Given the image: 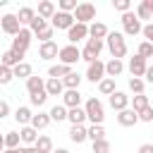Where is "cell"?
Instances as JSON below:
<instances>
[{"mask_svg": "<svg viewBox=\"0 0 153 153\" xmlns=\"http://www.w3.org/2000/svg\"><path fill=\"white\" fill-rule=\"evenodd\" d=\"M96 12H98V10H96V5H93V2H79V5H76V10H74V22H76V24H86V26H88V24H93V22H96Z\"/></svg>", "mask_w": 153, "mask_h": 153, "instance_id": "cell-4", "label": "cell"}, {"mask_svg": "<svg viewBox=\"0 0 153 153\" xmlns=\"http://www.w3.org/2000/svg\"><path fill=\"white\" fill-rule=\"evenodd\" d=\"M12 79H14V72H12L10 67L0 65V86H7V84H12Z\"/></svg>", "mask_w": 153, "mask_h": 153, "instance_id": "cell-42", "label": "cell"}, {"mask_svg": "<svg viewBox=\"0 0 153 153\" xmlns=\"http://www.w3.org/2000/svg\"><path fill=\"white\" fill-rule=\"evenodd\" d=\"M136 153H153V143H141Z\"/></svg>", "mask_w": 153, "mask_h": 153, "instance_id": "cell-52", "label": "cell"}, {"mask_svg": "<svg viewBox=\"0 0 153 153\" xmlns=\"http://www.w3.org/2000/svg\"><path fill=\"white\" fill-rule=\"evenodd\" d=\"M84 79L91 81V84H100V81L105 79V62H103V60L91 62L88 69H86V74H84Z\"/></svg>", "mask_w": 153, "mask_h": 153, "instance_id": "cell-10", "label": "cell"}, {"mask_svg": "<svg viewBox=\"0 0 153 153\" xmlns=\"http://www.w3.org/2000/svg\"><path fill=\"white\" fill-rule=\"evenodd\" d=\"M60 55V45L55 41H48V43H41L38 45V57L41 60H55Z\"/></svg>", "mask_w": 153, "mask_h": 153, "instance_id": "cell-14", "label": "cell"}, {"mask_svg": "<svg viewBox=\"0 0 153 153\" xmlns=\"http://www.w3.org/2000/svg\"><path fill=\"white\" fill-rule=\"evenodd\" d=\"M115 91H117V88H115V79H110V76H105V79L98 84V93H100V96H108V98H110Z\"/></svg>", "mask_w": 153, "mask_h": 153, "instance_id": "cell-35", "label": "cell"}, {"mask_svg": "<svg viewBox=\"0 0 153 153\" xmlns=\"http://www.w3.org/2000/svg\"><path fill=\"white\" fill-rule=\"evenodd\" d=\"M67 112H69V110H67V108H65L62 103H60V105H53V108L48 110V115H50V120H53V122H57V124L67 120Z\"/></svg>", "mask_w": 153, "mask_h": 153, "instance_id": "cell-30", "label": "cell"}, {"mask_svg": "<svg viewBox=\"0 0 153 153\" xmlns=\"http://www.w3.org/2000/svg\"><path fill=\"white\" fill-rule=\"evenodd\" d=\"M129 103H131V96H127L124 91H115V93L108 98V105H110L115 112H122V110H127V108H129Z\"/></svg>", "mask_w": 153, "mask_h": 153, "instance_id": "cell-12", "label": "cell"}, {"mask_svg": "<svg viewBox=\"0 0 153 153\" xmlns=\"http://www.w3.org/2000/svg\"><path fill=\"white\" fill-rule=\"evenodd\" d=\"M10 115V103L7 100H0V120H5Z\"/></svg>", "mask_w": 153, "mask_h": 153, "instance_id": "cell-50", "label": "cell"}, {"mask_svg": "<svg viewBox=\"0 0 153 153\" xmlns=\"http://www.w3.org/2000/svg\"><path fill=\"white\" fill-rule=\"evenodd\" d=\"M81 93H79V88H69V91H65L62 93V105L67 108V110H72V108H81Z\"/></svg>", "mask_w": 153, "mask_h": 153, "instance_id": "cell-15", "label": "cell"}, {"mask_svg": "<svg viewBox=\"0 0 153 153\" xmlns=\"http://www.w3.org/2000/svg\"><path fill=\"white\" fill-rule=\"evenodd\" d=\"M112 7H115V12H120V14L131 12V2H129V0H112Z\"/></svg>", "mask_w": 153, "mask_h": 153, "instance_id": "cell-44", "label": "cell"}, {"mask_svg": "<svg viewBox=\"0 0 153 153\" xmlns=\"http://www.w3.org/2000/svg\"><path fill=\"white\" fill-rule=\"evenodd\" d=\"M14 120H17L22 127H29V124H31V120H33L31 108H29V105H19V108L14 110Z\"/></svg>", "mask_w": 153, "mask_h": 153, "instance_id": "cell-24", "label": "cell"}, {"mask_svg": "<svg viewBox=\"0 0 153 153\" xmlns=\"http://www.w3.org/2000/svg\"><path fill=\"white\" fill-rule=\"evenodd\" d=\"M110 141L108 139H100V141H93V153H110Z\"/></svg>", "mask_w": 153, "mask_h": 153, "instance_id": "cell-46", "label": "cell"}, {"mask_svg": "<svg viewBox=\"0 0 153 153\" xmlns=\"http://www.w3.org/2000/svg\"><path fill=\"white\" fill-rule=\"evenodd\" d=\"M24 62V57L22 55H17L12 48H7V50H2V62L0 65H5V67H10V69H14L17 65H22Z\"/></svg>", "mask_w": 153, "mask_h": 153, "instance_id": "cell-23", "label": "cell"}, {"mask_svg": "<svg viewBox=\"0 0 153 153\" xmlns=\"http://www.w3.org/2000/svg\"><path fill=\"white\" fill-rule=\"evenodd\" d=\"M19 143H22L19 131H7V134H5V148H22Z\"/></svg>", "mask_w": 153, "mask_h": 153, "instance_id": "cell-38", "label": "cell"}, {"mask_svg": "<svg viewBox=\"0 0 153 153\" xmlns=\"http://www.w3.org/2000/svg\"><path fill=\"white\" fill-rule=\"evenodd\" d=\"M26 91H29V96H36V93H43L45 91V79L43 76H29L26 79Z\"/></svg>", "mask_w": 153, "mask_h": 153, "instance_id": "cell-21", "label": "cell"}, {"mask_svg": "<svg viewBox=\"0 0 153 153\" xmlns=\"http://www.w3.org/2000/svg\"><path fill=\"white\" fill-rule=\"evenodd\" d=\"M45 100H48V93H45V91H43V93H36V96H29V103H31L33 108H43Z\"/></svg>", "mask_w": 153, "mask_h": 153, "instance_id": "cell-45", "label": "cell"}, {"mask_svg": "<svg viewBox=\"0 0 153 153\" xmlns=\"http://www.w3.org/2000/svg\"><path fill=\"white\" fill-rule=\"evenodd\" d=\"M17 19H19V24H22L24 29H29V26H31V22L36 19V10H33V7H29V5H24V7H19Z\"/></svg>", "mask_w": 153, "mask_h": 153, "instance_id": "cell-18", "label": "cell"}, {"mask_svg": "<svg viewBox=\"0 0 153 153\" xmlns=\"http://www.w3.org/2000/svg\"><path fill=\"white\" fill-rule=\"evenodd\" d=\"M129 91H131L134 96L143 93V91H146V81H143V79H136V76H131V79H129Z\"/></svg>", "mask_w": 153, "mask_h": 153, "instance_id": "cell-40", "label": "cell"}, {"mask_svg": "<svg viewBox=\"0 0 153 153\" xmlns=\"http://www.w3.org/2000/svg\"><path fill=\"white\" fill-rule=\"evenodd\" d=\"M84 110H86V117H88L91 124H103V120H105V105H103L100 98L91 96V98L84 103Z\"/></svg>", "mask_w": 153, "mask_h": 153, "instance_id": "cell-2", "label": "cell"}, {"mask_svg": "<svg viewBox=\"0 0 153 153\" xmlns=\"http://www.w3.org/2000/svg\"><path fill=\"white\" fill-rule=\"evenodd\" d=\"M0 29H2V31H5L7 36H12V38H14V36H17V33H19V31H22L24 26L19 24L17 14L7 12V14H2V17H0Z\"/></svg>", "mask_w": 153, "mask_h": 153, "instance_id": "cell-9", "label": "cell"}, {"mask_svg": "<svg viewBox=\"0 0 153 153\" xmlns=\"http://www.w3.org/2000/svg\"><path fill=\"white\" fill-rule=\"evenodd\" d=\"M0 62H2V50H0Z\"/></svg>", "mask_w": 153, "mask_h": 153, "instance_id": "cell-57", "label": "cell"}, {"mask_svg": "<svg viewBox=\"0 0 153 153\" xmlns=\"http://www.w3.org/2000/svg\"><path fill=\"white\" fill-rule=\"evenodd\" d=\"M12 72H14V79H24V81H26L29 76H33V69H31V65H29L26 60H24L22 65H17Z\"/></svg>", "mask_w": 153, "mask_h": 153, "instance_id": "cell-32", "label": "cell"}, {"mask_svg": "<svg viewBox=\"0 0 153 153\" xmlns=\"http://www.w3.org/2000/svg\"><path fill=\"white\" fill-rule=\"evenodd\" d=\"M108 33H110V29H108L103 22H93V24H88V38L105 41V38H108Z\"/></svg>", "mask_w": 153, "mask_h": 153, "instance_id": "cell-19", "label": "cell"}, {"mask_svg": "<svg viewBox=\"0 0 153 153\" xmlns=\"http://www.w3.org/2000/svg\"><path fill=\"white\" fill-rule=\"evenodd\" d=\"M72 72H74L72 67H67V65H60V62H57V65H50V67H48V79H65V76H67V74H72Z\"/></svg>", "mask_w": 153, "mask_h": 153, "instance_id": "cell-26", "label": "cell"}, {"mask_svg": "<svg viewBox=\"0 0 153 153\" xmlns=\"http://www.w3.org/2000/svg\"><path fill=\"white\" fill-rule=\"evenodd\" d=\"M127 69H129V74H131V76H136V79H143V76H146V69H148V60H143V57L134 55V57H129V62H127Z\"/></svg>", "mask_w": 153, "mask_h": 153, "instance_id": "cell-11", "label": "cell"}, {"mask_svg": "<svg viewBox=\"0 0 153 153\" xmlns=\"http://www.w3.org/2000/svg\"><path fill=\"white\" fill-rule=\"evenodd\" d=\"M134 14L143 22V19H153V0H141L134 10Z\"/></svg>", "mask_w": 153, "mask_h": 153, "instance_id": "cell-25", "label": "cell"}, {"mask_svg": "<svg viewBox=\"0 0 153 153\" xmlns=\"http://www.w3.org/2000/svg\"><path fill=\"white\" fill-rule=\"evenodd\" d=\"M48 26H50V22H48V19H41V17L36 14V19L31 22V26H29V29H31V33L36 36V33H41V31H43V29H48Z\"/></svg>", "mask_w": 153, "mask_h": 153, "instance_id": "cell-39", "label": "cell"}, {"mask_svg": "<svg viewBox=\"0 0 153 153\" xmlns=\"http://www.w3.org/2000/svg\"><path fill=\"white\" fill-rule=\"evenodd\" d=\"M100 139H105V127L103 124H91L88 127V141L93 143V141H100Z\"/></svg>", "mask_w": 153, "mask_h": 153, "instance_id": "cell-37", "label": "cell"}, {"mask_svg": "<svg viewBox=\"0 0 153 153\" xmlns=\"http://www.w3.org/2000/svg\"><path fill=\"white\" fill-rule=\"evenodd\" d=\"M86 139H88V127H84V124H74V127L69 129V141H72V143L79 146V143H84Z\"/></svg>", "mask_w": 153, "mask_h": 153, "instance_id": "cell-22", "label": "cell"}, {"mask_svg": "<svg viewBox=\"0 0 153 153\" xmlns=\"http://www.w3.org/2000/svg\"><path fill=\"white\" fill-rule=\"evenodd\" d=\"M53 120H50V115L48 112H41L38 110V115H33V120H31V127L36 129V131H41V129H45L48 124H50Z\"/></svg>", "mask_w": 153, "mask_h": 153, "instance_id": "cell-31", "label": "cell"}, {"mask_svg": "<svg viewBox=\"0 0 153 153\" xmlns=\"http://www.w3.org/2000/svg\"><path fill=\"white\" fill-rule=\"evenodd\" d=\"M105 48L110 50L112 60H122V57H127V53H129V48H127V38H124L122 31H110L108 38H105Z\"/></svg>", "mask_w": 153, "mask_h": 153, "instance_id": "cell-1", "label": "cell"}, {"mask_svg": "<svg viewBox=\"0 0 153 153\" xmlns=\"http://www.w3.org/2000/svg\"><path fill=\"white\" fill-rule=\"evenodd\" d=\"M139 122H153V108H151V105L139 112Z\"/></svg>", "mask_w": 153, "mask_h": 153, "instance_id": "cell-48", "label": "cell"}, {"mask_svg": "<svg viewBox=\"0 0 153 153\" xmlns=\"http://www.w3.org/2000/svg\"><path fill=\"white\" fill-rule=\"evenodd\" d=\"M76 5H79L76 0H60V2H57V10H60V12H69V14H74Z\"/></svg>", "mask_w": 153, "mask_h": 153, "instance_id": "cell-43", "label": "cell"}, {"mask_svg": "<svg viewBox=\"0 0 153 153\" xmlns=\"http://www.w3.org/2000/svg\"><path fill=\"white\" fill-rule=\"evenodd\" d=\"M148 105H151V103H148V96H146V93L134 96V98H131V103H129V108H131L134 112H141V110H143V108H148Z\"/></svg>", "mask_w": 153, "mask_h": 153, "instance_id": "cell-36", "label": "cell"}, {"mask_svg": "<svg viewBox=\"0 0 153 153\" xmlns=\"http://www.w3.org/2000/svg\"><path fill=\"white\" fill-rule=\"evenodd\" d=\"M143 81H146V84H153V65H148V69H146V76H143Z\"/></svg>", "mask_w": 153, "mask_h": 153, "instance_id": "cell-51", "label": "cell"}, {"mask_svg": "<svg viewBox=\"0 0 153 153\" xmlns=\"http://www.w3.org/2000/svg\"><path fill=\"white\" fill-rule=\"evenodd\" d=\"M2 153H22V148H5Z\"/></svg>", "mask_w": 153, "mask_h": 153, "instance_id": "cell-54", "label": "cell"}, {"mask_svg": "<svg viewBox=\"0 0 153 153\" xmlns=\"http://www.w3.org/2000/svg\"><path fill=\"white\" fill-rule=\"evenodd\" d=\"M103 48H105V41H98V38H86V45L81 48V60L84 62H96L98 57H100V53H103Z\"/></svg>", "mask_w": 153, "mask_h": 153, "instance_id": "cell-3", "label": "cell"}, {"mask_svg": "<svg viewBox=\"0 0 153 153\" xmlns=\"http://www.w3.org/2000/svg\"><path fill=\"white\" fill-rule=\"evenodd\" d=\"M5 151V134H0V153Z\"/></svg>", "mask_w": 153, "mask_h": 153, "instance_id": "cell-55", "label": "cell"}, {"mask_svg": "<svg viewBox=\"0 0 153 153\" xmlns=\"http://www.w3.org/2000/svg\"><path fill=\"white\" fill-rule=\"evenodd\" d=\"M141 33H143V41H148V43L153 45V22H151V24H143V31H141Z\"/></svg>", "mask_w": 153, "mask_h": 153, "instance_id": "cell-49", "label": "cell"}, {"mask_svg": "<svg viewBox=\"0 0 153 153\" xmlns=\"http://www.w3.org/2000/svg\"><path fill=\"white\" fill-rule=\"evenodd\" d=\"M45 93L48 96H62L65 93L62 79H45Z\"/></svg>", "mask_w": 153, "mask_h": 153, "instance_id": "cell-28", "label": "cell"}, {"mask_svg": "<svg viewBox=\"0 0 153 153\" xmlns=\"http://www.w3.org/2000/svg\"><path fill=\"white\" fill-rule=\"evenodd\" d=\"M88 38V26L86 24H74L69 31H67V41L72 43V45H76L79 41H86Z\"/></svg>", "mask_w": 153, "mask_h": 153, "instance_id": "cell-13", "label": "cell"}, {"mask_svg": "<svg viewBox=\"0 0 153 153\" xmlns=\"http://www.w3.org/2000/svg\"><path fill=\"white\" fill-rule=\"evenodd\" d=\"M84 81V76L79 74V72H72V74H67L65 79H62V84H65V91H69V88H79V84Z\"/></svg>", "mask_w": 153, "mask_h": 153, "instance_id": "cell-34", "label": "cell"}, {"mask_svg": "<svg viewBox=\"0 0 153 153\" xmlns=\"http://www.w3.org/2000/svg\"><path fill=\"white\" fill-rule=\"evenodd\" d=\"M57 12V5L53 2V0H43V2H38V10H36V14L41 17V19H53V14Z\"/></svg>", "mask_w": 153, "mask_h": 153, "instance_id": "cell-17", "label": "cell"}, {"mask_svg": "<svg viewBox=\"0 0 153 153\" xmlns=\"http://www.w3.org/2000/svg\"><path fill=\"white\" fill-rule=\"evenodd\" d=\"M53 153H69V151H67V148H55Z\"/></svg>", "mask_w": 153, "mask_h": 153, "instance_id": "cell-56", "label": "cell"}, {"mask_svg": "<svg viewBox=\"0 0 153 153\" xmlns=\"http://www.w3.org/2000/svg\"><path fill=\"white\" fill-rule=\"evenodd\" d=\"M22 153H38V151H36V146H24Z\"/></svg>", "mask_w": 153, "mask_h": 153, "instance_id": "cell-53", "label": "cell"}, {"mask_svg": "<svg viewBox=\"0 0 153 153\" xmlns=\"http://www.w3.org/2000/svg\"><path fill=\"white\" fill-rule=\"evenodd\" d=\"M136 122H139V112H134L131 108L117 112V124H120V127H134Z\"/></svg>", "mask_w": 153, "mask_h": 153, "instance_id": "cell-16", "label": "cell"}, {"mask_svg": "<svg viewBox=\"0 0 153 153\" xmlns=\"http://www.w3.org/2000/svg\"><path fill=\"white\" fill-rule=\"evenodd\" d=\"M36 36H38V41H41V43H48V41H53L55 29H53V26H48V29H43V31H41V33H36Z\"/></svg>", "mask_w": 153, "mask_h": 153, "instance_id": "cell-47", "label": "cell"}, {"mask_svg": "<svg viewBox=\"0 0 153 153\" xmlns=\"http://www.w3.org/2000/svg\"><path fill=\"white\" fill-rule=\"evenodd\" d=\"M33 146H36V151H38V153H53V151H55V148H53V139H50V136H45V134H41V136H38V141H36Z\"/></svg>", "mask_w": 153, "mask_h": 153, "instance_id": "cell-33", "label": "cell"}, {"mask_svg": "<svg viewBox=\"0 0 153 153\" xmlns=\"http://www.w3.org/2000/svg\"><path fill=\"white\" fill-rule=\"evenodd\" d=\"M31 38H33V33H31V29H22L14 38H12V50L17 53V55H26V50H29V45H31Z\"/></svg>", "mask_w": 153, "mask_h": 153, "instance_id": "cell-6", "label": "cell"}, {"mask_svg": "<svg viewBox=\"0 0 153 153\" xmlns=\"http://www.w3.org/2000/svg\"><path fill=\"white\" fill-rule=\"evenodd\" d=\"M124 69H127L124 60H110V62H105V76H110V79H117Z\"/></svg>", "mask_w": 153, "mask_h": 153, "instance_id": "cell-20", "label": "cell"}, {"mask_svg": "<svg viewBox=\"0 0 153 153\" xmlns=\"http://www.w3.org/2000/svg\"><path fill=\"white\" fill-rule=\"evenodd\" d=\"M136 55H139V57H143V60L153 57V45H151L148 41H141V43H139V48H136Z\"/></svg>", "mask_w": 153, "mask_h": 153, "instance_id": "cell-41", "label": "cell"}, {"mask_svg": "<svg viewBox=\"0 0 153 153\" xmlns=\"http://www.w3.org/2000/svg\"><path fill=\"white\" fill-rule=\"evenodd\" d=\"M57 60H60V65L74 67V65H76V62L81 60V50H79L76 45L67 43V45H62V48H60V55H57Z\"/></svg>", "mask_w": 153, "mask_h": 153, "instance_id": "cell-7", "label": "cell"}, {"mask_svg": "<svg viewBox=\"0 0 153 153\" xmlns=\"http://www.w3.org/2000/svg\"><path fill=\"white\" fill-rule=\"evenodd\" d=\"M19 136H22V143L33 146V143L38 141V136H41V134H38V131H36V129L29 124V127H22V129H19Z\"/></svg>", "mask_w": 153, "mask_h": 153, "instance_id": "cell-27", "label": "cell"}, {"mask_svg": "<svg viewBox=\"0 0 153 153\" xmlns=\"http://www.w3.org/2000/svg\"><path fill=\"white\" fill-rule=\"evenodd\" d=\"M67 120H69V124L74 127V124H84L88 117H86V110H84V105L81 108H72L69 112H67Z\"/></svg>", "mask_w": 153, "mask_h": 153, "instance_id": "cell-29", "label": "cell"}, {"mask_svg": "<svg viewBox=\"0 0 153 153\" xmlns=\"http://www.w3.org/2000/svg\"><path fill=\"white\" fill-rule=\"evenodd\" d=\"M76 22H74V14H69V12H55L53 14V19H50V26L55 29V31H69L72 26H74Z\"/></svg>", "mask_w": 153, "mask_h": 153, "instance_id": "cell-8", "label": "cell"}, {"mask_svg": "<svg viewBox=\"0 0 153 153\" xmlns=\"http://www.w3.org/2000/svg\"><path fill=\"white\" fill-rule=\"evenodd\" d=\"M120 22H122V33H124V36H139V33L143 31V24H141V19L134 14V10H131V12H124Z\"/></svg>", "mask_w": 153, "mask_h": 153, "instance_id": "cell-5", "label": "cell"}]
</instances>
